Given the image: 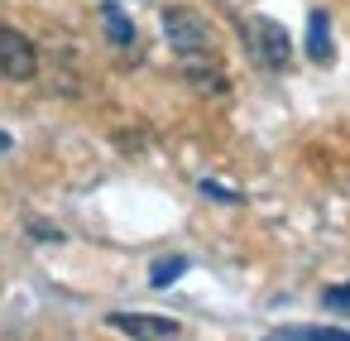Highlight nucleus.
<instances>
[{
    "mask_svg": "<svg viewBox=\"0 0 350 341\" xmlns=\"http://www.w3.org/2000/svg\"><path fill=\"white\" fill-rule=\"evenodd\" d=\"M0 73L10 82H34L39 77V49L10 25H0Z\"/></svg>",
    "mask_w": 350,
    "mask_h": 341,
    "instance_id": "7ed1b4c3",
    "label": "nucleus"
},
{
    "mask_svg": "<svg viewBox=\"0 0 350 341\" xmlns=\"http://www.w3.org/2000/svg\"><path fill=\"white\" fill-rule=\"evenodd\" d=\"M307 58L312 63H331L336 58V44H331V20L321 10L307 15Z\"/></svg>",
    "mask_w": 350,
    "mask_h": 341,
    "instance_id": "39448f33",
    "label": "nucleus"
},
{
    "mask_svg": "<svg viewBox=\"0 0 350 341\" xmlns=\"http://www.w3.org/2000/svg\"><path fill=\"white\" fill-rule=\"evenodd\" d=\"M101 25H106V39H111V44H120V49L135 44V25H130L116 5H101Z\"/></svg>",
    "mask_w": 350,
    "mask_h": 341,
    "instance_id": "0eeeda50",
    "label": "nucleus"
},
{
    "mask_svg": "<svg viewBox=\"0 0 350 341\" xmlns=\"http://www.w3.org/2000/svg\"><path fill=\"white\" fill-rule=\"evenodd\" d=\"M278 336H288V341H350V331H331V327H288Z\"/></svg>",
    "mask_w": 350,
    "mask_h": 341,
    "instance_id": "1a4fd4ad",
    "label": "nucleus"
},
{
    "mask_svg": "<svg viewBox=\"0 0 350 341\" xmlns=\"http://www.w3.org/2000/svg\"><path fill=\"white\" fill-rule=\"evenodd\" d=\"M163 34H168L173 53H183V58L211 53V25H206L192 5H168V10H163Z\"/></svg>",
    "mask_w": 350,
    "mask_h": 341,
    "instance_id": "f03ea898",
    "label": "nucleus"
},
{
    "mask_svg": "<svg viewBox=\"0 0 350 341\" xmlns=\"http://www.w3.org/2000/svg\"><path fill=\"white\" fill-rule=\"evenodd\" d=\"M321 303H326L331 312H350V283H331V288L321 293Z\"/></svg>",
    "mask_w": 350,
    "mask_h": 341,
    "instance_id": "9d476101",
    "label": "nucleus"
},
{
    "mask_svg": "<svg viewBox=\"0 0 350 341\" xmlns=\"http://www.w3.org/2000/svg\"><path fill=\"white\" fill-rule=\"evenodd\" d=\"M269 341H288V336H269Z\"/></svg>",
    "mask_w": 350,
    "mask_h": 341,
    "instance_id": "9b49d317",
    "label": "nucleus"
},
{
    "mask_svg": "<svg viewBox=\"0 0 350 341\" xmlns=\"http://www.w3.org/2000/svg\"><path fill=\"white\" fill-rule=\"evenodd\" d=\"M183 63H187V82H197L202 92H221V87H226V77H221V63H216V58L192 53V58H183Z\"/></svg>",
    "mask_w": 350,
    "mask_h": 341,
    "instance_id": "423d86ee",
    "label": "nucleus"
},
{
    "mask_svg": "<svg viewBox=\"0 0 350 341\" xmlns=\"http://www.w3.org/2000/svg\"><path fill=\"white\" fill-rule=\"evenodd\" d=\"M106 322H111L116 331L135 336V341H168V336H178V322H173V317H149V312H111Z\"/></svg>",
    "mask_w": 350,
    "mask_h": 341,
    "instance_id": "20e7f679",
    "label": "nucleus"
},
{
    "mask_svg": "<svg viewBox=\"0 0 350 341\" xmlns=\"http://www.w3.org/2000/svg\"><path fill=\"white\" fill-rule=\"evenodd\" d=\"M245 49H250V58L259 63V68H288V58H293V44H288V29L278 25V20H269V15H254L250 25H245Z\"/></svg>",
    "mask_w": 350,
    "mask_h": 341,
    "instance_id": "f257e3e1",
    "label": "nucleus"
},
{
    "mask_svg": "<svg viewBox=\"0 0 350 341\" xmlns=\"http://www.w3.org/2000/svg\"><path fill=\"white\" fill-rule=\"evenodd\" d=\"M183 274H187V260H183V255H168V260H159V264L149 269V283L163 288V283H173V279H183Z\"/></svg>",
    "mask_w": 350,
    "mask_h": 341,
    "instance_id": "6e6552de",
    "label": "nucleus"
}]
</instances>
